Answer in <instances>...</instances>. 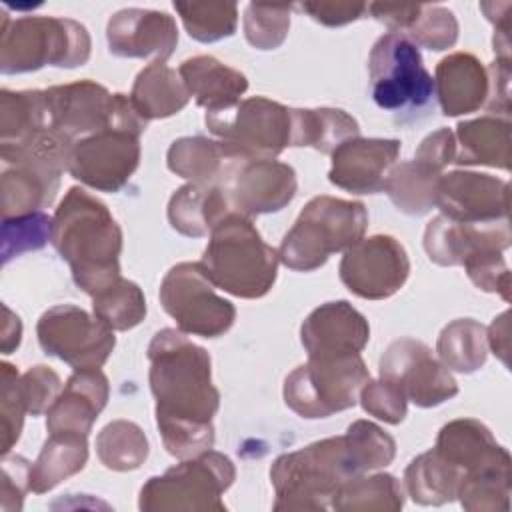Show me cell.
I'll use <instances>...</instances> for the list:
<instances>
[{"label":"cell","instance_id":"1","mask_svg":"<svg viewBox=\"0 0 512 512\" xmlns=\"http://www.w3.org/2000/svg\"><path fill=\"white\" fill-rule=\"evenodd\" d=\"M148 358L156 424L166 450L180 460L200 456L214 444L212 418L220 404L208 352L182 332L164 328L154 334Z\"/></svg>","mask_w":512,"mask_h":512},{"label":"cell","instance_id":"2","mask_svg":"<svg viewBox=\"0 0 512 512\" xmlns=\"http://www.w3.org/2000/svg\"><path fill=\"white\" fill-rule=\"evenodd\" d=\"M394 454L392 436L366 420L350 424L344 436L282 454L270 468L276 492L274 510H326L342 484L388 466Z\"/></svg>","mask_w":512,"mask_h":512},{"label":"cell","instance_id":"3","mask_svg":"<svg viewBox=\"0 0 512 512\" xmlns=\"http://www.w3.org/2000/svg\"><path fill=\"white\" fill-rule=\"evenodd\" d=\"M52 244L70 264L72 278L96 296L120 278L122 232L106 204L82 188H70L52 218Z\"/></svg>","mask_w":512,"mask_h":512},{"label":"cell","instance_id":"4","mask_svg":"<svg viewBox=\"0 0 512 512\" xmlns=\"http://www.w3.org/2000/svg\"><path fill=\"white\" fill-rule=\"evenodd\" d=\"M200 266L216 288L238 298H260L274 286L278 252L248 216L230 212L212 228Z\"/></svg>","mask_w":512,"mask_h":512},{"label":"cell","instance_id":"5","mask_svg":"<svg viewBox=\"0 0 512 512\" xmlns=\"http://www.w3.org/2000/svg\"><path fill=\"white\" fill-rule=\"evenodd\" d=\"M70 148L72 142L54 130L16 146H0L4 218L38 212L54 202Z\"/></svg>","mask_w":512,"mask_h":512},{"label":"cell","instance_id":"6","mask_svg":"<svg viewBox=\"0 0 512 512\" xmlns=\"http://www.w3.org/2000/svg\"><path fill=\"white\" fill-rule=\"evenodd\" d=\"M366 226L368 214L362 202L316 196L286 232L278 260L292 270H316L330 254L348 250L362 240Z\"/></svg>","mask_w":512,"mask_h":512},{"label":"cell","instance_id":"7","mask_svg":"<svg viewBox=\"0 0 512 512\" xmlns=\"http://www.w3.org/2000/svg\"><path fill=\"white\" fill-rule=\"evenodd\" d=\"M90 56V36L86 28L68 18L26 16L4 18L0 40L2 74L38 70L46 64L74 68Z\"/></svg>","mask_w":512,"mask_h":512},{"label":"cell","instance_id":"8","mask_svg":"<svg viewBox=\"0 0 512 512\" xmlns=\"http://www.w3.org/2000/svg\"><path fill=\"white\" fill-rule=\"evenodd\" d=\"M50 130L64 136L68 142L118 128L140 136L148 120L134 108L124 94H110L102 84L80 80L44 90Z\"/></svg>","mask_w":512,"mask_h":512},{"label":"cell","instance_id":"9","mask_svg":"<svg viewBox=\"0 0 512 512\" xmlns=\"http://www.w3.org/2000/svg\"><path fill=\"white\" fill-rule=\"evenodd\" d=\"M374 102L400 114L402 122L416 118L434 100V78L422 64L418 46L400 32H388L374 44L368 58Z\"/></svg>","mask_w":512,"mask_h":512},{"label":"cell","instance_id":"10","mask_svg":"<svg viewBox=\"0 0 512 512\" xmlns=\"http://www.w3.org/2000/svg\"><path fill=\"white\" fill-rule=\"evenodd\" d=\"M234 464L220 452L206 450L186 458L140 490V510H224L220 496L232 486Z\"/></svg>","mask_w":512,"mask_h":512},{"label":"cell","instance_id":"11","mask_svg":"<svg viewBox=\"0 0 512 512\" xmlns=\"http://www.w3.org/2000/svg\"><path fill=\"white\" fill-rule=\"evenodd\" d=\"M370 380L360 354L344 358H310L284 382L286 404L302 418H326L352 408Z\"/></svg>","mask_w":512,"mask_h":512},{"label":"cell","instance_id":"12","mask_svg":"<svg viewBox=\"0 0 512 512\" xmlns=\"http://www.w3.org/2000/svg\"><path fill=\"white\" fill-rule=\"evenodd\" d=\"M208 130L248 158H274L292 146V108L264 96L240 100L220 112H206Z\"/></svg>","mask_w":512,"mask_h":512},{"label":"cell","instance_id":"13","mask_svg":"<svg viewBox=\"0 0 512 512\" xmlns=\"http://www.w3.org/2000/svg\"><path fill=\"white\" fill-rule=\"evenodd\" d=\"M214 288L200 262H182L164 276L160 302L180 332L216 338L232 326L236 310Z\"/></svg>","mask_w":512,"mask_h":512},{"label":"cell","instance_id":"14","mask_svg":"<svg viewBox=\"0 0 512 512\" xmlns=\"http://www.w3.org/2000/svg\"><path fill=\"white\" fill-rule=\"evenodd\" d=\"M36 332L42 350L64 360L74 370L100 368L116 344L112 328L72 304L46 310L38 320Z\"/></svg>","mask_w":512,"mask_h":512},{"label":"cell","instance_id":"15","mask_svg":"<svg viewBox=\"0 0 512 512\" xmlns=\"http://www.w3.org/2000/svg\"><path fill=\"white\" fill-rule=\"evenodd\" d=\"M380 378L394 384L406 400L430 408L458 394V384L432 350L414 338L392 342L380 358Z\"/></svg>","mask_w":512,"mask_h":512},{"label":"cell","instance_id":"16","mask_svg":"<svg viewBox=\"0 0 512 512\" xmlns=\"http://www.w3.org/2000/svg\"><path fill=\"white\" fill-rule=\"evenodd\" d=\"M140 136L110 128L72 144L66 170L86 186L118 192L140 162Z\"/></svg>","mask_w":512,"mask_h":512},{"label":"cell","instance_id":"17","mask_svg":"<svg viewBox=\"0 0 512 512\" xmlns=\"http://www.w3.org/2000/svg\"><path fill=\"white\" fill-rule=\"evenodd\" d=\"M410 272L404 246L392 236L362 238L344 250L340 280L350 292L368 300H382L396 294Z\"/></svg>","mask_w":512,"mask_h":512},{"label":"cell","instance_id":"18","mask_svg":"<svg viewBox=\"0 0 512 512\" xmlns=\"http://www.w3.org/2000/svg\"><path fill=\"white\" fill-rule=\"evenodd\" d=\"M436 206L442 216L464 222L484 224L508 218L510 188L508 182L490 174L450 172L436 184Z\"/></svg>","mask_w":512,"mask_h":512},{"label":"cell","instance_id":"19","mask_svg":"<svg viewBox=\"0 0 512 512\" xmlns=\"http://www.w3.org/2000/svg\"><path fill=\"white\" fill-rule=\"evenodd\" d=\"M234 212L242 216L282 210L296 194L292 166L272 158L246 160L222 188Z\"/></svg>","mask_w":512,"mask_h":512},{"label":"cell","instance_id":"20","mask_svg":"<svg viewBox=\"0 0 512 512\" xmlns=\"http://www.w3.org/2000/svg\"><path fill=\"white\" fill-rule=\"evenodd\" d=\"M302 346L308 358L328 360L360 354L370 338L366 318L346 300L326 302L304 320Z\"/></svg>","mask_w":512,"mask_h":512},{"label":"cell","instance_id":"21","mask_svg":"<svg viewBox=\"0 0 512 512\" xmlns=\"http://www.w3.org/2000/svg\"><path fill=\"white\" fill-rule=\"evenodd\" d=\"M398 152V140L350 138L332 152L328 178L334 186L354 194L380 192L394 168Z\"/></svg>","mask_w":512,"mask_h":512},{"label":"cell","instance_id":"22","mask_svg":"<svg viewBox=\"0 0 512 512\" xmlns=\"http://www.w3.org/2000/svg\"><path fill=\"white\" fill-rule=\"evenodd\" d=\"M106 36L112 54L120 58L154 56V62H164L178 42V30L172 16L140 8L116 12L108 22Z\"/></svg>","mask_w":512,"mask_h":512},{"label":"cell","instance_id":"23","mask_svg":"<svg viewBox=\"0 0 512 512\" xmlns=\"http://www.w3.org/2000/svg\"><path fill=\"white\" fill-rule=\"evenodd\" d=\"M454 464L462 478L482 474H510V454L496 444L490 430L478 420L464 418L446 424L434 448ZM460 478V480H462Z\"/></svg>","mask_w":512,"mask_h":512},{"label":"cell","instance_id":"24","mask_svg":"<svg viewBox=\"0 0 512 512\" xmlns=\"http://www.w3.org/2000/svg\"><path fill=\"white\" fill-rule=\"evenodd\" d=\"M510 246L508 218L484 224L454 222L446 216L434 218L424 232V248L432 262L440 266L464 264L480 248L504 250Z\"/></svg>","mask_w":512,"mask_h":512},{"label":"cell","instance_id":"25","mask_svg":"<svg viewBox=\"0 0 512 512\" xmlns=\"http://www.w3.org/2000/svg\"><path fill=\"white\" fill-rule=\"evenodd\" d=\"M106 400H108L106 376L98 368L76 370L46 412L48 432L88 436L94 420L106 406Z\"/></svg>","mask_w":512,"mask_h":512},{"label":"cell","instance_id":"26","mask_svg":"<svg viewBox=\"0 0 512 512\" xmlns=\"http://www.w3.org/2000/svg\"><path fill=\"white\" fill-rule=\"evenodd\" d=\"M252 160L226 142H214L204 136H188L176 140L168 150V168L192 180L194 184L224 188L236 170Z\"/></svg>","mask_w":512,"mask_h":512},{"label":"cell","instance_id":"27","mask_svg":"<svg viewBox=\"0 0 512 512\" xmlns=\"http://www.w3.org/2000/svg\"><path fill=\"white\" fill-rule=\"evenodd\" d=\"M488 84L486 70L472 54L456 52L436 66L434 92L446 116L478 110L488 96Z\"/></svg>","mask_w":512,"mask_h":512},{"label":"cell","instance_id":"28","mask_svg":"<svg viewBox=\"0 0 512 512\" xmlns=\"http://www.w3.org/2000/svg\"><path fill=\"white\" fill-rule=\"evenodd\" d=\"M190 96L206 112H220L236 106L248 88L242 72L222 64L214 56H194L178 68Z\"/></svg>","mask_w":512,"mask_h":512},{"label":"cell","instance_id":"29","mask_svg":"<svg viewBox=\"0 0 512 512\" xmlns=\"http://www.w3.org/2000/svg\"><path fill=\"white\" fill-rule=\"evenodd\" d=\"M232 210L220 186L186 184L178 188L168 204V220L184 236H206Z\"/></svg>","mask_w":512,"mask_h":512},{"label":"cell","instance_id":"30","mask_svg":"<svg viewBox=\"0 0 512 512\" xmlns=\"http://www.w3.org/2000/svg\"><path fill=\"white\" fill-rule=\"evenodd\" d=\"M190 92L180 72L164 62L148 64L134 82L130 100L144 120L166 118L180 112L188 104Z\"/></svg>","mask_w":512,"mask_h":512},{"label":"cell","instance_id":"31","mask_svg":"<svg viewBox=\"0 0 512 512\" xmlns=\"http://www.w3.org/2000/svg\"><path fill=\"white\" fill-rule=\"evenodd\" d=\"M460 152L456 164H486L502 170L510 168V122L508 118L482 116L458 124Z\"/></svg>","mask_w":512,"mask_h":512},{"label":"cell","instance_id":"32","mask_svg":"<svg viewBox=\"0 0 512 512\" xmlns=\"http://www.w3.org/2000/svg\"><path fill=\"white\" fill-rule=\"evenodd\" d=\"M50 130L44 90L0 92V146H16Z\"/></svg>","mask_w":512,"mask_h":512},{"label":"cell","instance_id":"33","mask_svg":"<svg viewBox=\"0 0 512 512\" xmlns=\"http://www.w3.org/2000/svg\"><path fill=\"white\" fill-rule=\"evenodd\" d=\"M88 460L86 436L50 434L30 470V490L44 494L68 476L80 472Z\"/></svg>","mask_w":512,"mask_h":512},{"label":"cell","instance_id":"34","mask_svg":"<svg viewBox=\"0 0 512 512\" xmlns=\"http://www.w3.org/2000/svg\"><path fill=\"white\" fill-rule=\"evenodd\" d=\"M358 122L344 110H292V146H312L332 154L342 142L356 138Z\"/></svg>","mask_w":512,"mask_h":512},{"label":"cell","instance_id":"35","mask_svg":"<svg viewBox=\"0 0 512 512\" xmlns=\"http://www.w3.org/2000/svg\"><path fill=\"white\" fill-rule=\"evenodd\" d=\"M460 478V470L432 448L410 462L404 472V486L414 502L438 506L456 498Z\"/></svg>","mask_w":512,"mask_h":512},{"label":"cell","instance_id":"36","mask_svg":"<svg viewBox=\"0 0 512 512\" xmlns=\"http://www.w3.org/2000/svg\"><path fill=\"white\" fill-rule=\"evenodd\" d=\"M440 176V172L428 168L418 160L402 162L400 166H394L390 170L384 190L398 206V210L420 216L436 206V184Z\"/></svg>","mask_w":512,"mask_h":512},{"label":"cell","instance_id":"37","mask_svg":"<svg viewBox=\"0 0 512 512\" xmlns=\"http://www.w3.org/2000/svg\"><path fill=\"white\" fill-rule=\"evenodd\" d=\"M404 504V494L398 480L390 474L356 476L342 484L332 496L336 510H358V512H396Z\"/></svg>","mask_w":512,"mask_h":512},{"label":"cell","instance_id":"38","mask_svg":"<svg viewBox=\"0 0 512 512\" xmlns=\"http://www.w3.org/2000/svg\"><path fill=\"white\" fill-rule=\"evenodd\" d=\"M436 350L446 368L474 372L486 362V330L470 318L454 320L440 332Z\"/></svg>","mask_w":512,"mask_h":512},{"label":"cell","instance_id":"39","mask_svg":"<svg viewBox=\"0 0 512 512\" xmlns=\"http://www.w3.org/2000/svg\"><path fill=\"white\" fill-rule=\"evenodd\" d=\"M96 452L110 470H136L148 456V440L134 422L114 420L98 434Z\"/></svg>","mask_w":512,"mask_h":512},{"label":"cell","instance_id":"40","mask_svg":"<svg viewBox=\"0 0 512 512\" xmlns=\"http://www.w3.org/2000/svg\"><path fill=\"white\" fill-rule=\"evenodd\" d=\"M94 316L112 330H128L146 316V300L142 290L122 276L108 288L92 296Z\"/></svg>","mask_w":512,"mask_h":512},{"label":"cell","instance_id":"41","mask_svg":"<svg viewBox=\"0 0 512 512\" xmlns=\"http://www.w3.org/2000/svg\"><path fill=\"white\" fill-rule=\"evenodd\" d=\"M188 34L198 42H216L228 38L236 30V4L220 2H174Z\"/></svg>","mask_w":512,"mask_h":512},{"label":"cell","instance_id":"42","mask_svg":"<svg viewBox=\"0 0 512 512\" xmlns=\"http://www.w3.org/2000/svg\"><path fill=\"white\" fill-rule=\"evenodd\" d=\"M48 240H52V218L42 210L10 216L2 222V264L6 266L12 258L40 250Z\"/></svg>","mask_w":512,"mask_h":512},{"label":"cell","instance_id":"43","mask_svg":"<svg viewBox=\"0 0 512 512\" xmlns=\"http://www.w3.org/2000/svg\"><path fill=\"white\" fill-rule=\"evenodd\" d=\"M290 6L250 4L244 16L246 40L258 50L278 48L290 28Z\"/></svg>","mask_w":512,"mask_h":512},{"label":"cell","instance_id":"44","mask_svg":"<svg viewBox=\"0 0 512 512\" xmlns=\"http://www.w3.org/2000/svg\"><path fill=\"white\" fill-rule=\"evenodd\" d=\"M414 40V44L424 46L428 50H446L458 38V24L450 10L440 6H422L406 28Z\"/></svg>","mask_w":512,"mask_h":512},{"label":"cell","instance_id":"45","mask_svg":"<svg viewBox=\"0 0 512 512\" xmlns=\"http://www.w3.org/2000/svg\"><path fill=\"white\" fill-rule=\"evenodd\" d=\"M2 392H0V416H2V454H8L14 442L20 438L22 422H24V400L20 396L18 372L12 364L2 362L0 366Z\"/></svg>","mask_w":512,"mask_h":512},{"label":"cell","instance_id":"46","mask_svg":"<svg viewBox=\"0 0 512 512\" xmlns=\"http://www.w3.org/2000/svg\"><path fill=\"white\" fill-rule=\"evenodd\" d=\"M464 268L478 288L484 292H500L504 300H510V272L502 250L480 248L464 260Z\"/></svg>","mask_w":512,"mask_h":512},{"label":"cell","instance_id":"47","mask_svg":"<svg viewBox=\"0 0 512 512\" xmlns=\"http://www.w3.org/2000/svg\"><path fill=\"white\" fill-rule=\"evenodd\" d=\"M18 386L26 412L38 416L42 412H48V408L54 404L60 394L62 382L60 376L48 366H34L20 376Z\"/></svg>","mask_w":512,"mask_h":512},{"label":"cell","instance_id":"48","mask_svg":"<svg viewBox=\"0 0 512 512\" xmlns=\"http://www.w3.org/2000/svg\"><path fill=\"white\" fill-rule=\"evenodd\" d=\"M360 400L368 414L388 424H398L406 416V396L394 384L382 378L378 382L368 380L360 390Z\"/></svg>","mask_w":512,"mask_h":512},{"label":"cell","instance_id":"49","mask_svg":"<svg viewBox=\"0 0 512 512\" xmlns=\"http://www.w3.org/2000/svg\"><path fill=\"white\" fill-rule=\"evenodd\" d=\"M32 464L24 456H6L2 460V484H0V508L4 512L20 510L24 494L30 490Z\"/></svg>","mask_w":512,"mask_h":512},{"label":"cell","instance_id":"50","mask_svg":"<svg viewBox=\"0 0 512 512\" xmlns=\"http://www.w3.org/2000/svg\"><path fill=\"white\" fill-rule=\"evenodd\" d=\"M454 156H456L454 134L448 128H440L422 140V144L416 150L414 160L440 172L446 164L454 162Z\"/></svg>","mask_w":512,"mask_h":512},{"label":"cell","instance_id":"51","mask_svg":"<svg viewBox=\"0 0 512 512\" xmlns=\"http://www.w3.org/2000/svg\"><path fill=\"white\" fill-rule=\"evenodd\" d=\"M304 12H308L316 22L326 26H342L348 24L366 10V4L358 2H304L300 4Z\"/></svg>","mask_w":512,"mask_h":512},{"label":"cell","instance_id":"52","mask_svg":"<svg viewBox=\"0 0 512 512\" xmlns=\"http://www.w3.org/2000/svg\"><path fill=\"white\" fill-rule=\"evenodd\" d=\"M4 310V328H2V352L10 354L14 348L20 344V334H22V324L16 314L10 312L8 306Z\"/></svg>","mask_w":512,"mask_h":512}]
</instances>
